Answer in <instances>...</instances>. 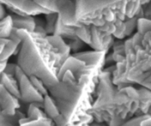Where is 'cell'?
Here are the masks:
<instances>
[{
    "instance_id": "9c48e42d",
    "label": "cell",
    "mask_w": 151,
    "mask_h": 126,
    "mask_svg": "<svg viewBox=\"0 0 151 126\" xmlns=\"http://www.w3.org/2000/svg\"><path fill=\"white\" fill-rule=\"evenodd\" d=\"M19 99L11 94L0 83V108L4 114H14L17 109L20 108Z\"/></svg>"
},
{
    "instance_id": "5b68a950",
    "label": "cell",
    "mask_w": 151,
    "mask_h": 126,
    "mask_svg": "<svg viewBox=\"0 0 151 126\" xmlns=\"http://www.w3.org/2000/svg\"><path fill=\"white\" fill-rule=\"evenodd\" d=\"M35 2L49 12L57 13L66 25L78 26L81 24L76 17V0H35Z\"/></svg>"
},
{
    "instance_id": "4fadbf2b",
    "label": "cell",
    "mask_w": 151,
    "mask_h": 126,
    "mask_svg": "<svg viewBox=\"0 0 151 126\" xmlns=\"http://www.w3.org/2000/svg\"><path fill=\"white\" fill-rule=\"evenodd\" d=\"M14 28L17 30H26L29 32H34L35 29V20L33 15L24 14L20 15L17 14H11Z\"/></svg>"
},
{
    "instance_id": "9a60e30c",
    "label": "cell",
    "mask_w": 151,
    "mask_h": 126,
    "mask_svg": "<svg viewBox=\"0 0 151 126\" xmlns=\"http://www.w3.org/2000/svg\"><path fill=\"white\" fill-rule=\"evenodd\" d=\"M53 35H57L64 40H72V39L76 38V26H70L66 25L62 22L61 19L58 15V19L55 24V31Z\"/></svg>"
},
{
    "instance_id": "52a82bcc",
    "label": "cell",
    "mask_w": 151,
    "mask_h": 126,
    "mask_svg": "<svg viewBox=\"0 0 151 126\" xmlns=\"http://www.w3.org/2000/svg\"><path fill=\"white\" fill-rule=\"evenodd\" d=\"M0 2L5 4L9 8L17 9L29 15H40L51 13L37 4L35 0H0Z\"/></svg>"
},
{
    "instance_id": "2e32d148",
    "label": "cell",
    "mask_w": 151,
    "mask_h": 126,
    "mask_svg": "<svg viewBox=\"0 0 151 126\" xmlns=\"http://www.w3.org/2000/svg\"><path fill=\"white\" fill-rule=\"evenodd\" d=\"M43 109L46 116L50 119H51L52 120H54L55 119H56L60 114V112L55 100L49 94L44 96Z\"/></svg>"
},
{
    "instance_id": "8992f818",
    "label": "cell",
    "mask_w": 151,
    "mask_h": 126,
    "mask_svg": "<svg viewBox=\"0 0 151 126\" xmlns=\"http://www.w3.org/2000/svg\"><path fill=\"white\" fill-rule=\"evenodd\" d=\"M15 77L19 83L20 100L22 102L26 104L43 102L44 96L38 92L30 81L29 77L19 66H17Z\"/></svg>"
},
{
    "instance_id": "277c9868",
    "label": "cell",
    "mask_w": 151,
    "mask_h": 126,
    "mask_svg": "<svg viewBox=\"0 0 151 126\" xmlns=\"http://www.w3.org/2000/svg\"><path fill=\"white\" fill-rule=\"evenodd\" d=\"M126 78L131 83L151 90V30L142 35L140 45L135 50L134 60Z\"/></svg>"
},
{
    "instance_id": "30bf717a",
    "label": "cell",
    "mask_w": 151,
    "mask_h": 126,
    "mask_svg": "<svg viewBox=\"0 0 151 126\" xmlns=\"http://www.w3.org/2000/svg\"><path fill=\"white\" fill-rule=\"evenodd\" d=\"M106 53L107 51H104V50H95L93 51L77 52L72 55L84 61L86 66L102 67L105 64Z\"/></svg>"
},
{
    "instance_id": "d4e9b609",
    "label": "cell",
    "mask_w": 151,
    "mask_h": 126,
    "mask_svg": "<svg viewBox=\"0 0 151 126\" xmlns=\"http://www.w3.org/2000/svg\"><path fill=\"white\" fill-rule=\"evenodd\" d=\"M142 126H151V114H150L147 118H145L141 123Z\"/></svg>"
},
{
    "instance_id": "6da1fadb",
    "label": "cell",
    "mask_w": 151,
    "mask_h": 126,
    "mask_svg": "<svg viewBox=\"0 0 151 126\" xmlns=\"http://www.w3.org/2000/svg\"><path fill=\"white\" fill-rule=\"evenodd\" d=\"M99 69L101 67L86 66L76 74L68 70L57 83L47 86L50 95L68 125L89 123L92 120L89 113L92 108L90 96L98 80Z\"/></svg>"
},
{
    "instance_id": "44dd1931",
    "label": "cell",
    "mask_w": 151,
    "mask_h": 126,
    "mask_svg": "<svg viewBox=\"0 0 151 126\" xmlns=\"http://www.w3.org/2000/svg\"><path fill=\"white\" fill-rule=\"evenodd\" d=\"M29 78H30V81L32 82L33 85L35 86V88H36V90L42 96H45V95L49 94L48 88L41 79H40L39 77L34 76V75L29 76Z\"/></svg>"
},
{
    "instance_id": "ac0fdd59",
    "label": "cell",
    "mask_w": 151,
    "mask_h": 126,
    "mask_svg": "<svg viewBox=\"0 0 151 126\" xmlns=\"http://www.w3.org/2000/svg\"><path fill=\"white\" fill-rule=\"evenodd\" d=\"M14 30V24L11 15L4 16L0 19V38L9 39Z\"/></svg>"
},
{
    "instance_id": "ba28073f",
    "label": "cell",
    "mask_w": 151,
    "mask_h": 126,
    "mask_svg": "<svg viewBox=\"0 0 151 126\" xmlns=\"http://www.w3.org/2000/svg\"><path fill=\"white\" fill-rule=\"evenodd\" d=\"M92 38L90 45L97 50H104L108 52V49L113 45V35L101 30L96 25L91 24Z\"/></svg>"
},
{
    "instance_id": "5bb4252c",
    "label": "cell",
    "mask_w": 151,
    "mask_h": 126,
    "mask_svg": "<svg viewBox=\"0 0 151 126\" xmlns=\"http://www.w3.org/2000/svg\"><path fill=\"white\" fill-rule=\"evenodd\" d=\"M0 83L14 97L20 100V93L19 83L17 81L16 77L9 76L6 74L5 72H2L0 74Z\"/></svg>"
},
{
    "instance_id": "4316f807",
    "label": "cell",
    "mask_w": 151,
    "mask_h": 126,
    "mask_svg": "<svg viewBox=\"0 0 151 126\" xmlns=\"http://www.w3.org/2000/svg\"><path fill=\"white\" fill-rule=\"evenodd\" d=\"M6 65H7V61H0V74L4 72Z\"/></svg>"
},
{
    "instance_id": "603a6c76",
    "label": "cell",
    "mask_w": 151,
    "mask_h": 126,
    "mask_svg": "<svg viewBox=\"0 0 151 126\" xmlns=\"http://www.w3.org/2000/svg\"><path fill=\"white\" fill-rule=\"evenodd\" d=\"M84 44L85 43L81 40V39L78 38V37L68 40V45L70 46V50H73V51H76V50H78L79 49H81V47H83Z\"/></svg>"
},
{
    "instance_id": "8fae6325",
    "label": "cell",
    "mask_w": 151,
    "mask_h": 126,
    "mask_svg": "<svg viewBox=\"0 0 151 126\" xmlns=\"http://www.w3.org/2000/svg\"><path fill=\"white\" fill-rule=\"evenodd\" d=\"M45 38L47 39V40L52 45V46L59 54L62 65V63L70 55V53L71 50L68 43L65 42V40L57 35H47Z\"/></svg>"
},
{
    "instance_id": "7c38bea8",
    "label": "cell",
    "mask_w": 151,
    "mask_h": 126,
    "mask_svg": "<svg viewBox=\"0 0 151 126\" xmlns=\"http://www.w3.org/2000/svg\"><path fill=\"white\" fill-rule=\"evenodd\" d=\"M86 66V65L85 64L84 61H82L80 59L76 58L74 55H70L62 63V65L60 66L59 71H58V73H57L58 79H59L60 81L62 78V77H63L64 73L66 71H68V70L72 71L74 74H76V73H78V72L82 71Z\"/></svg>"
},
{
    "instance_id": "484cf974",
    "label": "cell",
    "mask_w": 151,
    "mask_h": 126,
    "mask_svg": "<svg viewBox=\"0 0 151 126\" xmlns=\"http://www.w3.org/2000/svg\"><path fill=\"white\" fill-rule=\"evenodd\" d=\"M7 40H8V39L0 38V54L2 53L3 50L4 48V45H5L6 42H7Z\"/></svg>"
},
{
    "instance_id": "7a4b0ae2",
    "label": "cell",
    "mask_w": 151,
    "mask_h": 126,
    "mask_svg": "<svg viewBox=\"0 0 151 126\" xmlns=\"http://www.w3.org/2000/svg\"><path fill=\"white\" fill-rule=\"evenodd\" d=\"M21 40L17 65L28 76H36L47 86L59 82L57 73L61 66L60 57L46 35L26 30H18Z\"/></svg>"
},
{
    "instance_id": "ffe728a7",
    "label": "cell",
    "mask_w": 151,
    "mask_h": 126,
    "mask_svg": "<svg viewBox=\"0 0 151 126\" xmlns=\"http://www.w3.org/2000/svg\"><path fill=\"white\" fill-rule=\"evenodd\" d=\"M45 15V31L47 35H53L55 31V24L58 19L57 13H49Z\"/></svg>"
},
{
    "instance_id": "d6986e66",
    "label": "cell",
    "mask_w": 151,
    "mask_h": 126,
    "mask_svg": "<svg viewBox=\"0 0 151 126\" xmlns=\"http://www.w3.org/2000/svg\"><path fill=\"white\" fill-rule=\"evenodd\" d=\"M76 36L85 43L90 45L92 38V31H91V24H87L81 23L80 25L76 26Z\"/></svg>"
},
{
    "instance_id": "7402d4cb",
    "label": "cell",
    "mask_w": 151,
    "mask_h": 126,
    "mask_svg": "<svg viewBox=\"0 0 151 126\" xmlns=\"http://www.w3.org/2000/svg\"><path fill=\"white\" fill-rule=\"evenodd\" d=\"M52 123H53V120L51 119H50L48 117H43V118H40V119H38V120H35L28 121L27 123H25L24 125H52Z\"/></svg>"
},
{
    "instance_id": "e0dca14e",
    "label": "cell",
    "mask_w": 151,
    "mask_h": 126,
    "mask_svg": "<svg viewBox=\"0 0 151 126\" xmlns=\"http://www.w3.org/2000/svg\"><path fill=\"white\" fill-rule=\"evenodd\" d=\"M24 117H25V115L19 109H17L16 113L14 114H4L1 113L0 114V126H12L19 125V120Z\"/></svg>"
},
{
    "instance_id": "cb8c5ba5",
    "label": "cell",
    "mask_w": 151,
    "mask_h": 126,
    "mask_svg": "<svg viewBox=\"0 0 151 126\" xmlns=\"http://www.w3.org/2000/svg\"><path fill=\"white\" fill-rule=\"evenodd\" d=\"M17 66H18L17 64H14V63H8V62H7V65H6L5 69H4V72H5L6 74H8V75H9V76L15 77Z\"/></svg>"
},
{
    "instance_id": "3957f363",
    "label": "cell",
    "mask_w": 151,
    "mask_h": 126,
    "mask_svg": "<svg viewBox=\"0 0 151 126\" xmlns=\"http://www.w3.org/2000/svg\"><path fill=\"white\" fill-rule=\"evenodd\" d=\"M132 0H76V17L80 23L93 24L104 12L115 11L121 20L126 18V9Z\"/></svg>"
}]
</instances>
